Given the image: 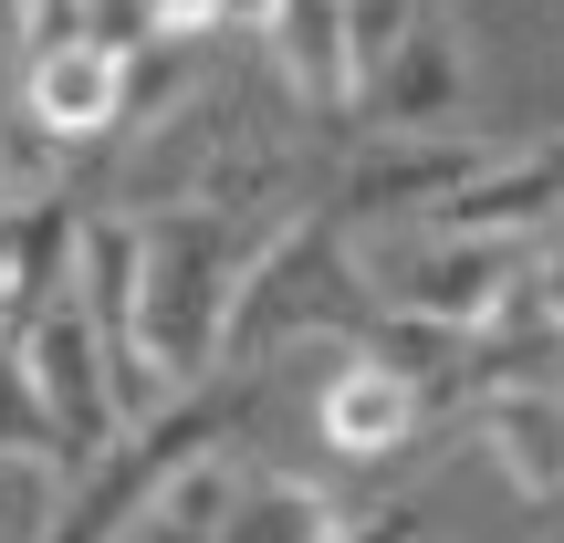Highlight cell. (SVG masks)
I'll list each match as a JSON object with an SVG mask.
<instances>
[{
  "mask_svg": "<svg viewBox=\"0 0 564 543\" xmlns=\"http://www.w3.org/2000/svg\"><path fill=\"white\" fill-rule=\"evenodd\" d=\"M460 84H470V63H460V32H449V11H440L429 32H408L398 53L356 84V105H366L377 137H440V126L460 116Z\"/></svg>",
  "mask_w": 564,
  "mask_h": 543,
  "instance_id": "9",
  "label": "cell"
},
{
  "mask_svg": "<svg viewBox=\"0 0 564 543\" xmlns=\"http://www.w3.org/2000/svg\"><path fill=\"white\" fill-rule=\"evenodd\" d=\"M293 335H356V345H387V303L366 262L345 251V220L335 209H303V220L272 230V251L251 262L241 282V314H230V377H251V356Z\"/></svg>",
  "mask_w": 564,
  "mask_h": 543,
  "instance_id": "2",
  "label": "cell"
},
{
  "mask_svg": "<svg viewBox=\"0 0 564 543\" xmlns=\"http://www.w3.org/2000/svg\"><path fill=\"white\" fill-rule=\"evenodd\" d=\"M137 230H147V356L188 398V387L230 377V314H241V282L272 251L282 220H241V209L188 199V209L137 220Z\"/></svg>",
  "mask_w": 564,
  "mask_h": 543,
  "instance_id": "1",
  "label": "cell"
},
{
  "mask_svg": "<svg viewBox=\"0 0 564 543\" xmlns=\"http://www.w3.org/2000/svg\"><path fill=\"white\" fill-rule=\"evenodd\" d=\"M440 21V0H345V42H356V84L377 74L387 53H398L408 32H429Z\"/></svg>",
  "mask_w": 564,
  "mask_h": 543,
  "instance_id": "14",
  "label": "cell"
},
{
  "mask_svg": "<svg viewBox=\"0 0 564 543\" xmlns=\"http://www.w3.org/2000/svg\"><path fill=\"white\" fill-rule=\"evenodd\" d=\"M554 523H564V502H554Z\"/></svg>",
  "mask_w": 564,
  "mask_h": 543,
  "instance_id": "15",
  "label": "cell"
},
{
  "mask_svg": "<svg viewBox=\"0 0 564 543\" xmlns=\"http://www.w3.org/2000/svg\"><path fill=\"white\" fill-rule=\"evenodd\" d=\"M0 460H53V470H74V449H63L53 408H42V387H32V356H21L11 335H0Z\"/></svg>",
  "mask_w": 564,
  "mask_h": 543,
  "instance_id": "13",
  "label": "cell"
},
{
  "mask_svg": "<svg viewBox=\"0 0 564 543\" xmlns=\"http://www.w3.org/2000/svg\"><path fill=\"white\" fill-rule=\"evenodd\" d=\"M345 502L324 481H293V470H241V491H230L220 533L209 543H345Z\"/></svg>",
  "mask_w": 564,
  "mask_h": 543,
  "instance_id": "11",
  "label": "cell"
},
{
  "mask_svg": "<svg viewBox=\"0 0 564 543\" xmlns=\"http://www.w3.org/2000/svg\"><path fill=\"white\" fill-rule=\"evenodd\" d=\"M366 282H377V303L398 324L481 335V324H502L512 303L533 293V251L502 241V230H429V241H408V251H377Z\"/></svg>",
  "mask_w": 564,
  "mask_h": 543,
  "instance_id": "4",
  "label": "cell"
},
{
  "mask_svg": "<svg viewBox=\"0 0 564 543\" xmlns=\"http://www.w3.org/2000/svg\"><path fill=\"white\" fill-rule=\"evenodd\" d=\"M314 428H324V449H335V460H398V449L429 428V387H419V366H398L387 345L335 356V377L314 387Z\"/></svg>",
  "mask_w": 564,
  "mask_h": 543,
  "instance_id": "7",
  "label": "cell"
},
{
  "mask_svg": "<svg viewBox=\"0 0 564 543\" xmlns=\"http://www.w3.org/2000/svg\"><path fill=\"white\" fill-rule=\"evenodd\" d=\"M502 158V146H481V137H377L356 167L335 178V220L356 230V220H398V209H419V220H440L449 199H460L481 167Z\"/></svg>",
  "mask_w": 564,
  "mask_h": 543,
  "instance_id": "5",
  "label": "cell"
},
{
  "mask_svg": "<svg viewBox=\"0 0 564 543\" xmlns=\"http://www.w3.org/2000/svg\"><path fill=\"white\" fill-rule=\"evenodd\" d=\"M126 84H137V63L105 53V42H32L21 53V126L42 146L126 137Z\"/></svg>",
  "mask_w": 564,
  "mask_h": 543,
  "instance_id": "6",
  "label": "cell"
},
{
  "mask_svg": "<svg viewBox=\"0 0 564 543\" xmlns=\"http://www.w3.org/2000/svg\"><path fill=\"white\" fill-rule=\"evenodd\" d=\"M21 356H32V387H42V408H53L63 449H74V460H105V449L126 439V408H116V387H105V356H95V324H84V303L63 293L53 314L21 335Z\"/></svg>",
  "mask_w": 564,
  "mask_h": 543,
  "instance_id": "8",
  "label": "cell"
},
{
  "mask_svg": "<svg viewBox=\"0 0 564 543\" xmlns=\"http://www.w3.org/2000/svg\"><path fill=\"white\" fill-rule=\"evenodd\" d=\"M481 439L502 449L512 491L523 502H564V387H502V398H481Z\"/></svg>",
  "mask_w": 564,
  "mask_h": 543,
  "instance_id": "10",
  "label": "cell"
},
{
  "mask_svg": "<svg viewBox=\"0 0 564 543\" xmlns=\"http://www.w3.org/2000/svg\"><path fill=\"white\" fill-rule=\"evenodd\" d=\"M272 53L314 116L356 105V42H345V0H272Z\"/></svg>",
  "mask_w": 564,
  "mask_h": 543,
  "instance_id": "12",
  "label": "cell"
},
{
  "mask_svg": "<svg viewBox=\"0 0 564 543\" xmlns=\"http://www.w3.org/2000/svg\"><path fill=\"white\" fill-rule=\"evenodd\" d=\"M251 419H262V377H209V387H188L178 408H158L147 428H126V439L105 449L95 481H74V502H63V523L42 533V543H116L126 523L158 512V491L178 481V470L220 460Z\"/></svg>",
  "mask_w": 564,
  "mask_h": 543,
  "instance_id": "3",
  "label": "cell"
}]
</instances>
